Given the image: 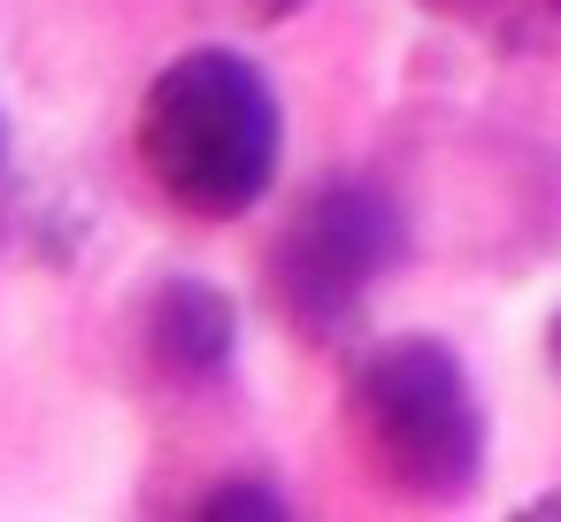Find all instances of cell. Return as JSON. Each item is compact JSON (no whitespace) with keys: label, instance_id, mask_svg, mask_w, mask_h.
I'll use <instances>...</instances> for the list:
<instances>
[{"label":"cell","instance_id":"obj_1","mask_svg":"<svg viewBox=\"0 0 561 522\" xmlns=\"http://www.w3.org/2000/svg\"><path fill=\"white\" fill-rule=\"evenodd\" d=\"M277 162L285 116L239 47H185L154 70L139 101V170L170 208L201 223H239L270 200Z\"/></svg>","mask_w":561,"mask_h":522},{"label":"cell","instance_id":"obj_2","mask_svg":"<svg viewBox=\"0 0 561 522\" xmlns=\"http://www.w3.org/2000/svg\"><path fill=\"white\" fill-rule=\"evenodd\" d=\"M346 422L377 476L408 499H469L484 476V407L446 338H369L346 369Z\"/></svg>","mask_w":561,"mask_h":522},{"label":"cell","instance_id":"obj_3","mask_svg":"<svg viewBox=\"0 0 561 522\" xmlns=\"http://www.w3.org/2000/svg\"><path fill=\"white\" fill-rule=\"evenodd\" d=\"M400 254H408L400 200L369 177H331L293 208V223L270 254L277 315L308 346H354L362 315H369L377 285L400 269Z\"/></svg>","mask_w":561,"mask_h":522},{"label":"cell","instance_id":"obj_4","mask_svg":"<svg viewBox=\"0 0 561 522\" xmlns=\"http://www.w3.org/2000/svg\"><path fill=\"white\" fill-rule=\"evenodd\" d=\"M239 353V308L231 292L201 285V277H170L147 300V361L170 384H216Z\"/></svg>","mask_w":561,"mask_h":522},{"label":"cell","instance_id":"obj_5","mask_svg":"<svg viewBox=\"0 0 561 522\" xmlns=\"http://www.w3.org/2000/svg\"><path fill=\"white\" fill-rule=\"evenodd\" d=\"M461 24L507 55H561V0H469Z\"/></svg>","mask_w":561,"mask_h":522},{"label":"cell","instance_id":"obj_6","mask_svg":"<svg viewBox=\"0 0 561 522\" xmlns=\"http://www.w3.org/2000/svg\"><path fill=\"white\" fill-rule=\"evenodd\" d=\"M201 514H285V499L270 484H216L201 499Z\"/></svg>","mask_w":561,"mask_h":522},{"label":"cell","instance_id":"obj_7","mask_svg":"<svg viewBox=\"0 0 561 522\" xmlns=\"http://www.w3.org/2000/svg\"><path fill=\"white\" fill-rule=\"evenodd\" d=\"M239 9H247L254 24H293V16L308 9V0H239Z\"/></svg>","mask_w":561,"mask_h":522},{"label":"cell","instance_id":"obj_8","mask_svg":"<svg viewBox=\"0 0 561 522\" xmlns=\"http://www.w3.org/2000/svg\"><path fill=\"white\" fill-rule=\"evenodd\" d=\"M546 346H553V361H561V315H553V338H546Z\"/></svg>","mask_w":561,"mask_h":522},{"label":"cell","instance_id":"obj_9","mask_svg":"<svg viewBox=\"0 0 561 522\" xmlns=\"http://www.w3.org/2000/svg\"><path fill=\"white\" fill-rule=\"evenodd\" d=\"M0 154H9V116H0Z\"/></svg>","mask_w":561,"mask_h":522}]
</instances>
